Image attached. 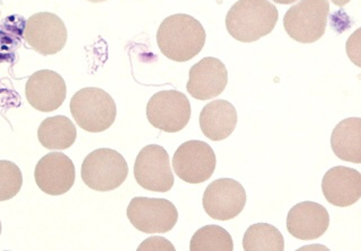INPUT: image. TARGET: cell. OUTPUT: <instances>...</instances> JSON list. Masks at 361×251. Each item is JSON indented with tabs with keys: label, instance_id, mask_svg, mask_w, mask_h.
Masks as SVG:
<instances>
[{
	"label": "cell",
	"instance_id": "obj_1",
	"mask_svg": "<svg viewBox=\"0 0 361 251\" xmlns=\"http://www.w3.org/2000/svg\"><path fill=\"white\" fill-rule=\"evenodd\" d=\"M206 31L190 15L175 14L165 18L157 31L161 53L176 63H186L200 53L206 43Z\"/></svg>",
	"mask_w": 361,
	"mask_h": 251
},
{
	"label": "cell",
	"instance_id": "obj_2",
	"mask_svg": "<svg viewBox=\"0 0 361 251\" xmlns=\"http://www.w3.org/2000/svg\"><path fill=\"white\" fill-rule=\"evenodd\" d=\"M278 18V9L269 0H238L226 16V29L235 40L255 42L274 31Z\"/></svg>",
	"mask_w": 361,
	"mask_h": 251
},
{
	"label": "cell",
	"instance_id": "obj_3",
	"mask_svg": "<svg viewBox=\"0 0 361 251\" xmlns=\"http://www.w3.org/2000/svg\"><path fill=\"white\" fill-rule=\"evenodd\" d=\"M71 112L82 130L99 133L116 121V105L111 95L101 88L86 87L73 95Z\"/></svg>",
	"mask_w": 361,
	"mask_h": 251
},
{
	"label": "cell",
	"instance_id": "obj_4",
	"mask_svg": "<svg viewBox=\"0 0 361 251\" xmlns=\"http://www.w3.org/2000/svg\"><path fill=\"white\" fill-rule=\"evenodd\" d=\"M129 167L123 155L112 149L94 150L82 165L85 185L97 192H110L127 179Z\"/></svg>",
	"mask_w": 361,
	"mask_h": 251
},
{
	"label": "cell",
	"instance_id": "obj_5",
	"mask_svg": "<svg viewBox=\"0 0 361 251\" xmlns=\"http://www.w3.org/2000/svg\"><path fill=\"white\" fill-rule=\"evenodd\" d=\"M330 3L327 0H302L289 8L283 18V27L293 40L314 43L324 35Z\"/></svg>",
	"mask_w": 361,
	"mask_h": 251
},
{
	"label": "cell",
	"instance_id": "obj_6",
	"mask_svg": "<svg viewBox=\"0 0 361 251\" xmlns=\"http://www.w3.org/2000/svg\"><path fill=\"white\" fill-rule=\"evenodd\" d=\"M130 222L145 233H166L178 220V210L164 198H135L127 209Z\"/></svg>",
	"mask_w": 361,
	"mask_h": 251
},
{
	"label": "cell",
	"instance_id": "obj_7",
	"mask_svg": "<svg viewBox=\"0 0 361 251\" xmlns=\"http://www.w3.org/2000/svg\"><path fill=\"white\" fill-rule=\"evenodd\" d=\"M146 114L152 127L164 132L176 133L189 123L191 105L180 91H159L149 99Z\"/></svg>",
	"mask_w": 361,
	"mask_h": 251
},
{
	"label": "cell",
	"instance_id": "obj_8",
	"mask_svg": "<svg viewBox=\"0 0 361 251\" xmlns=\"http://www.w3.org/2000/svg\"><path fill=\"white\" fill-rule=\"evenodd\" d=\"M217 159L212 148L199 140L180 144L173 157L174 172L189 184H201L214 175Z\"/></svg>",
	"mask_w": 361,
	"mask_h": 251
},
{
	"label": "cell",
	"instance_id": "obj_9",
	"mask_svg": "<svg viewBox=\"0 0 361 251\" xmlns=\"http://www.w3.org/2000/svg\"><path fill=\"white\" fill-rule=\"evenodd\" d=\"M133 174L137 183L152 192L166 193L174 185L169 153L157 144H150L141 149L135 159Z\"/></svg>",
	"mask_w": 361,
	"mask_h": 251
},
{
	"label": "cell",
	"instance_id": "obj_10",
	"mask_svg": "<svg viewBox=\"0 0 361 251\" xmlns=\"http://www.w3.org/2000/svg\"><path fill=\"white\" fill-rule=\"evenodd\" d=\"M245 204V189L231 178L212 181L203 194V209L214 220L228 221L238 217Z\"/></svg>",
	"mask_w": 361,
	"mask_h": 251
},
{
	"label": "cell",
	"instance_id": "obj_11",
	"mask_svg": "<svg viewBox=\"0 0 361 251\" xmlns=\"http://www.w3.org/2000/svg\"><path fill=\"white\" fill-rule=\"evenodd\" d=\"M24 39L34 51L52 56L65 48L68 32L59 16L52 13H37L26 20Z\"/></svg>",
	"mask_w": 361,
	"mask_h": 251
},
{
	"label": "cell",
	"instance_id": "obj_12",
	"mask_svg": "<svg viewBox=\"0 0 361 251\" xmlns=\"http://www.w3.org/2000/svg\"><path fill=\"white\" fill-rule=\"evenodd\" d=\"M34 178L45 194L58 196L71 191L76 179V170L71 159L61 153H51L39 159Z\"/></svg>",
	"mask_w": 361,
	"mask_h": 251
},
{
	"label": "cell",
	"instance_id": "obj_13",
	"mask_svg": "<svg viewBox=\"0 0 361 251\" xmlns=\"http://www.w3.org/2000/svg\"><path fill=\"white\" fill-rule=\"evenodd\" d=\"M228 84V71L219 59L203 58L189 72L186 89L193 98L208 101L219 96Z\"/></svg>",
	"mask_w": 361,
	"mask_h": 251
},
{
	"label": "cell",
	"instance_id": "obj_14",
	"mask_svg": "<svg viewBox=\"0 0 361 251\" xmlns=\"http://www.w3.org/2000/svg\"><path fill=\"white\" fill-rule=\"evenodd\" d=\"M25 95L32 108L49 113L63 104L67 87L59 74L52 70H39L28 78Z\"/></svg>",
	"mask_w": 361,
	"mask_h": 251
},
{
	"label": "cell",
	"instance_id": "obj_15",
	"mask_svg": "<svg viewBox=\"0 0 361 251\" xmlns=\"http://www.w3.org/2000/svg\"><path fill=\"white\" fill-rule=\"evenodd\" d=\"M325 200L338 207H348L361 198V174L349 167L338 166L325 172L322 181Z\"/></svg>",
	"mask_w": 361,
	"mask_h": 251
},
{
	"label": "cell",
	"instance_id": "obj_16",
	"mask_svg": "<svg viewBox=\"0 0 361 251\" xmlns=\"http://www.w3.org/2000/svg\"><path fill=\"white\" fill-rule=\"evenodd\" d=\"M329 226V212L315 202H302L288 213V231L299 240L317 239L327 231Z\"/></svg>",
	"mask_w": 361,
	"mask_h": 251
},
{
	"label": "cell",
	"instance_id": "obj_17",
	"mask_svg": "<svg viewBox=\"0 0 361 251\" xmlns=\"http://www.w3.org/2000/svg\"><path fill=\"white\" fill-rule=\"evenodd\" d=\"M237 121L236 108L225 99L212 101L201 110V131L212 141H221L231 136Z\"/></svg>",
	"mask_w": 361,
	"mask_h": 251
},
{
	"label": "cell",
	"instance_id": "obj_18",
	"mask_svg": "<svg viewBox=\"0 0 361 251\" xmlns=\"http://www.w3.org/2000/svg\"><path fill=\"white\" fill-rule=\"evenodd\" d=\"M361 120L350 117L340 122L332 132L331 147L341 160L361 164Z\"/></svg>",
	"mask_w": 361,
	"mask_h": 251
},
{
	"label": "cell",
	"instance_id": "obj_19",
	"mask_svg": "<svg viewBox=\"0 0 361 251\" xmlns=\"http://www.w3.org/2000/svg\"><path fill=\"white\" fill-rule=\"evenodd\" d=\"M39 143L49 150H66L71 148L77 138V130L67 116L48 117L37 130Z\"/></svg>",
	"mask_w": 361,
	"mask_h": 251
},
{
	"label": "cell",
	"instance_id": "obj_20",
	"mask_svg": "<svg viewBox=\"0 0 361 251\" xmlns=\"http://www.w3.org/2000/svg\"><path fill=\"white\" fill-rule=\"evenodd\" d=\"M245 251H283L285 239L281 232L268 223H257L246 230L243 238Z\"/></svg>",
	"mask_w": 361,
	"mask_h": 251
},
{
	"label": "cell",
	"instance_id": "obj_21",
	"mask_svg": "<svg viewBox=\"0 0 361 251\" xmlns=\"http://www.w3.org/2000/svg\"><path fill=\"white\" fill-rule=\"evenodd\" d=\"M191 251H233L234 243L231 234L219 226H206L199 229L191 239Z\"/></svg>",
	"mask_w": 361,
	"mask_h": 251
},
{
	"label": "cell",
	"instance_id": "obj_22",
	"mask_svg": "<svg viewBox=\"0 0 361 251\" xmlns=\"http://www.w3.org/2000/svg\"><path fill=\"white\" fill-rule=\"evenodd\" d=\"M23 185V175L14 162L0 160V202L15 198Z\"/></svg>",
	"mask_w": 361,
	"mask_h": 251
},
{
	"label": "cell",
	"instance_id": "obj_23",
	"mask_svg": "<svg viewBox=\"0 0 361 251\" xmlns=\"http://www.w3.org/2000/svg\"><path fill=\"white\" fill-rule=\"evenodd\" d=\"M141 250H172L174 251V245L169 243V240L161 237H152L141 243L138 248Z\"/></svg>",
	"mask_w": 361,
	"mask_h": 251
},
{
	"label": "cell",
	"instance_id": "obj_24",
	"mask_svg": "<svg viewBox=\"0 0 361 251\" xmlns=\"http://www.w3.org/2000/svg\"><path fill=\"white\" fill-rule=\"evenodd\" d=\"M334 5L338 7H343L351 1V0H331Z\"/></svg>",
	"mask_w": 361,
	"mask_h": 251
},
{
	"label": "cell",
	"instance_id": "obj_25",
	"mask_svg": "<svg viewBox=\"0 0 361 251\" xmlns=\"http://www.w3.org/2000/svg\"><path fill=\"white\" fill-rule=\"evenodd\" d=\"M276 4H280V5H289V4L295 3V1H298V0H272Z\"/></svg>",
	"mask_w": 361,
	"mask_h": 251
},
{
	"label": "cell",
	"instance_id": "obj_26",
	"mask_svg": "<svg viewBox=\"0 0 361 251\" xmlns=\"http://www.w3.org/2000/svg\"><path fill=\"white\" fill-rule=\"evenodd\" d=\"M87 1H90V3L97 4L103 3V1H106V0H87Z\"/></svg>",
	"mask_w": 361,
	"mask_h": 251
},
{
	"label": "cell",
	"instance_id": "obj_27",
	"mask_svg": "<svg viewBox=\"0 0 361 251\" xmlns=\"http://www.w3.org/2000/svg\"><path fill=\"white\" fill-rule=\"evenodd\" d=\"M0 233H1V222H0Z\"/></svg>",
	"mask_w": 361,
	"mask_h": 251
}]
</instances>
